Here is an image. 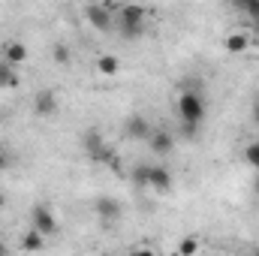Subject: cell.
<instances>
[{"instance_id": "20", "label": "cell", "mask_w": 259, "mask_h": 256, "mask_svg": "<svg viewBox=\"0 0 259 256\" xmlns=\"http://www.w3.org/2000/svg\"><path fill=\"white\" fill-rule=\"evenodd\" d=\"M199 250V238H184L181 244H178V253L181 256H193Z\"/></svg>"}, {"instance_id": "4", "label": "cell", "mask_w": 259, "mask_h": 256, "mask_svg": "<svg viewBox=\"0 0 259 256\" xmlns=\"http://www.w3.org/2000/svg\"><path fill=\"white\" fill-rule=\"evenodd\" d=\"M84 18H88V24H91L94 30H100V33H109V30L115 27L112 12H109L106 6H100V3H91V6L84 9Z\"/></svg>"}, {"instance_id": "16", "label": "cell", "mask_w": 259, "mask_h": 256, "mask_svg": "<svg viewBox=\"0 0 259 256\" xmlns=\"http://www.w3.org/2000/svg\"><path fill=\"white\" fill-rule=\"evenodd\" d=\"M118 69H121V61H118L115 55H103V58L97 61V72H100V75H115Z\"/></svg>"}, {"instance_id": "25", "label": "cell", "mask_w": 259, "mask_h": 256, "mask_svg": "<svg viewBox=\"0 0 259 256\" xmlns=\"http://www.w3.org/2000/svg\"><path fill=\"white\" fill-rule=\"evenodd\" d=\"M3 253H6V244H0V256H3Z\"/></svg>"}, {"instance_id": "5", "label": "cell", "mask_w": 259, "mask_h": 256, "mask_svg": "<svg viewBox=\"0 0 259 256\" xmlns=\"http://www.w3.org/2000/svg\"><path fill=\"white\" fill-rule=\"evenodd\" d=\"M58 109H61V103H58V94L55 91H39L33 97V115L52 118V115H58Z\"/></svg>"}, {"instance_id": "6", "label": "cell", "mask_w": 259, "mask_h": 256, "mask_svg": "<svg viewBox=\"0 0 259 256\" xmlns=\"http://www.w3.org/2000/svg\"><path fill=\"white\" fill-rule=\"evenodd\" d=\"M145 142H148V148H151L157 157H166V154L175 148V136H172V133H166V130H151Z\"/></svg>"}, {"instance_id": "22", "label": "cell", "mask_w": 259, "mask_h": 256, "mask_svg": "<svg viewBox=\"0 0 259 256\" xmlns=\"http://www.w3.org/2000/svg\"><path fill=\"white\" fill-rule=\"evenodd\" d=\"M253 121H256V127H259V103H256V109H253Z\"/></svg>"}, {"instance_id": "9", "label": "cell", "mask_w": 259, "mask_h": 256, "mask_svg": "<svg viewBox=\"0 0 259 256\" xmlns=\"http://www.w3.org/2000/svg\"><path fill=\"white\" fill-rule=\"evenodd\" d=\"M250 33H244V30H235V33H229L226 39H223V49H226V55H244L247 49H250Z\"/></svg>"}, {"instance_id": "2", "label": "cell", "mask_w": 259, "mask_h": 256, "mask_svg": "<svg viewBox=\"0 0 259 256\" xmlns=\"http://www.w3.org/2000/svg\"><path fill=\"white\" fill-rule=\"evenodd\" d=\"M145 18H148V9L139 6V3H127L121 12H118V27L127 39H139L145 33Z\"/></svg>"}, {"instance_id": "8", "label": "cell", "mask_w": 259, "mask_h": 256, "mask_svg": "<svg viewBox=\"0 0 259 256\" xmlns=\"http://www.w3.org/2000/svg\"><path fill=\"white\" fill-rule=\"evenodd\" d=\"M148 187L157 193H166L169 187H172V172L166 169V166H151V172H148Z\"/></svg>"}, {"instance_id": "23", "label": "cell", "mask_w": 259, "mask_h": 256, "mask_svg": "<svg viewBox=\"0 0 259 256\" xmlns=\"http://www.w3.org/2000/svg\"><path fill=\"white\" fill-rule=\"evenodd\" d=\"M3 205H6V196H3V190H0V208H3Z\"/></svg>"}, {"instance_id": "21", "label": "cell", "mask_w": 259, "mask_h": 256, "mask_svg": "<svg viewBox=\"0 0 259 256\" xmlns=\"http://www.w3.org/2000/svg\"><path fill=\"white\" fill-rule=\"evenodd\" d=\"M6 169H9V157L0 151V172H6Z\"/></svg>"}, {"instance_id": "10", "label": "cell", "mask_w": 259, "mask_h": 256, "mask_svg": "<svg viewBox=\"0 0 259 256\" xmlns=\"http://www.w3.org/2000/svg\"><path fill=\"white\" fill-rule=\"evenodd\" d=\"M94 208H97V214H100L103 220H115V217H121V202L112 199V196H100V199L94 202Z\"/></svg>"}, {"instance_id": "13", "label": "cell", "mask_w": 259, "mask_h": 256, "mask_svg": "<svg viewBox=\"0 0 259 256\" xmlns=\"http://www.w3.org/2000/svg\"><path fill=\"white\" fill-rule=\"evenodd\" d=\"M0 88H3V91H12V88H18L15 66L9 64V61H0Z\"/></svg>"}, {"instance_id": "19", "label": "cell", "mask_w": 259, "mask_h": 256, "mask_svg": "<svg viewBox=\"0 0 259 256\" xmlns=\"http://www.w3.org/2000/svg\"><path fill=\"white\" fill-rule=\"evenodd\" d=\"M52 58H55V64H61V66H69V49H66L64 42H58V46L52 49Z\"/></svg>"}, {"instance_id": "7", "label": "cell", "mask_w": 259, "mask_h": 256, "mask_svg": "<svg viewBox=\"0 0 259 256\" xmlns=\"http://www.w3.org/2000/svg\"><path fill=\"white\" fill-rule=\"evenodd\" d=\"M148 133H151V124H148L145 115H130L127 121H124V136H127L130 142H145Z\"/></svg>"}, {"instance_id": "12", "label": "cell", "mask_w": 259, "mask_h": 256, "mask_svg": "<svg viewBox=\"0 0 259 256\" xmlns=\"http://www.w3.org/2000/svg\"><path fill=\"white\" fill-rule=\"evenodd\" d=\"M18 247H21V250H42V247H46V235L30 226V232H24V238H21Z\"/></svg>"}, {"instance_id": "1", "label": "cell", "mask_w": 259, "mask_h": 256, "mask_svg": "<svg viewBox=\"0 0 259 256\" xmlns=\"http://www.w3.org/2000/svg\"><path fill=\"white\" fill-rule=\"evenodd\" d=\"M205 109H208V103H205V97L199 91H184L178 97V118L184 124V136H193L196 130L202 127Z\"/></svg>"}, {"instance_id": "17", "label": "cell", "mask_w": 259, "mask_h": 256, "mask_svg": "<svg viewBox=\"0 0 259 256\" xmlns=\"http://www.w3.org/2000/svg\"><path fill=\"white\" fill-rule=\"evenodd\" d=\"M148 172H151V166H148V163L136 166V169H133V175H130V178H133V184H136V187H148Z\"/></svg>"}, {"instance_id": "3", "label": "cell", "mask_w": 259, "mask_h": 256, "mask_svg": "<svg viewBox=\"0 0 259 256\" xmlns=\"http://www.w3.org/2000/svg\"><path fill=\"white\" fill-rule=\"evenodd\" d=\"M30 226L39 229L42 235H58V220L49 205H33L30 208Z\"/></svg>"}, {"instance_id": "11", "label": "cell", "mask_w": 259, "mask_h": 256, "mask_svg": "<svg viewBox=\"0 0 259 256\" xmlns=\"http://www.w3.org/2000/svg\"><path fill=\"white\" fill-rule=\"evenodd\" d=\"M3 61H9L12 66L24 64V61H27V46L18 42V39H9V42L3 46Z\"/></svg>"}, {"instance_id": "18", "label": "cell", "mask_w": 259, "mask_h": 256, "mask_svg": "<svg viewBox=\"0 0 259 256\" xmlns=\"http://www.w3.org/2000/svg\"><path fill=\"white\" fill-rule=\"evenodd\" d=\"M244 163L253 166V169L259 172V142H250V145L244 148Z\"/></svg>"}, {"instance_id": "24", "label": "cell", "mask_w": 259, "mask_h": 256, "mask_svg": "<svg viewBox=\"0 0 259 256\" xmlns=\"http://www.w3.org/2000/svg\"><path fill=\"white\" fill-rule=\"evenodd\" d=\"M253 190H256V193H259V175H256V181H253Z\"/></svg>"}, {"instance_id": "14", "label": "cell", "mask_w": 259, "mask_h": 256, "mask_svg": "<svg viewBox=\"0 0 259 256\" xmlns=\"http://www.w3.org/2000/svg\"><path fill=\"white\" fill-rule=\"evenodd\" d=\"M103 145H106V139L100 136V130H88V133L81 136V148L88 151V157H91V154H97Z\"/></svg>"}, {"instance_id": "15", "label": "cell", "mask_w": 259, "mask_h": 256, "mask_svg": "<svg viewBox=\"0 0 259 256\" xmlns=\"http://www.w3.org/2000/svg\"><path fill=\"white\" fill-rule=\"evenodd\" d=\"M232 6L241 15H247L250 21H259V0H232Z\"/></svg>"}]
</instances>
